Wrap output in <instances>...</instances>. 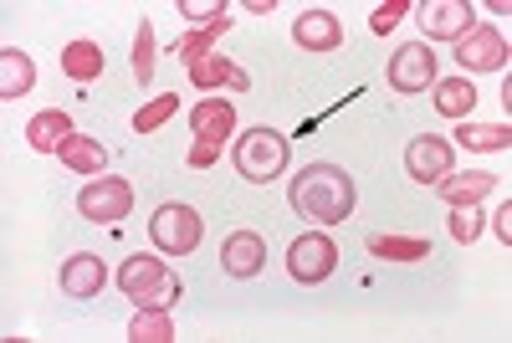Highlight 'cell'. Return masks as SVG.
<instances>
[{"label":"cell","instance_id":"cell-1","mask_svg":"<svg viewBox=\"0 0 512 343\" xmlns=\"http://www.w3.org/2000/svg\"><path fill=\"white\" fill-rule=\"evenodd\" d=\"M354 200H359L354 175L338 169V164H328V159L303 164L292 175V185H287V205L297 210V216H308L313 226H344L354 216Z\"/></svg>","mask_w":512,"mask_h":343},{"label":"cell","instance_id":"cell-2","mask_svg":"<svg viewBox=\"0 0 512 343\" xmlns=\"http://www.w3.org/2000/svg\"><path fill=\"white\" fill-rule=\"evenodd\" d=\"M118 292L128 297L134 308H175L180 303V277L169 272L159 256H123L118 267Z\"/></svg>","mask_w":512,"mask_h":343},{"label":"cell","instance_id":"cell-3","mask_svg":"<svg viewBox=\"0 0 512 343\" xmlns=\"http://www.w3.org/2000/svg\"><path fill=\"white\" fill-rule=\"evenodd\" d=\"M287 134L277 128H251V134L236 139L231 159H236V175L251 180V185H272L277 175H287Z\"/></svg>","mask_w":512,"mask_h":343},{"label":"cell","instance_id":"cell-4","mask_svg":"<svg viewBox=\"0 0 512 343\" xmlns=\"http://www.w3.org/2000/svg\"><path fill=\"white\" fill-rule=\"evenodd\" d=\"M205 236V221H200V210L185 205V200H169L159 205L154 216H149V241L164 251V256H190Z\"/></svg>","mask_w":512,"mask_h":343},{"label":"cell","instance_id":"cell-5","mask_svg":"<svg viewBox=\"0 0 512 343\" xmlns=\"http://www.w3.org/2000/svg\"><path fill=\"white\" fill-rule=\"evenodd\" d=\"M287 272H292V282H303V287L328 282V277L338 272V246H333V236H328V231L297 236V241L287 246Z\"/></svg>","mask_w":512,"mask_h":343},{"label":"cell","instance_id":"cell-6","mask_svg":"<svg viewBox=\"0 0 512 343\" xmlns=\"http://www.w3.org/2000/svg\"><path fill=\"white\" fill-rule=\"evenodd\" d=\"M128 210H134V185H128L123 175H98L77 195V216H88L98 226H118Z\"/></svg>","mask_w":512,"mask_h":343},{"label":"cell","instance_id":"cell-7","mask_svg":"<svg viewBox=\"0 0 512 343\" xmlns=\"http://www.w3.org/2000/svg\"><path fill=\"white\" fill-rule=\"evenodd\" d=\"M384 77H390V88L400 98H415L425 88H436V52L425 47V41H405V47L390 57V67H384Z\"/></svg>","mask_w":512,"mask_h":343},{"label":"cell","instance_id":"cell-8","mask_svg":"<svg viewBox=\"0 0 512 343\" xmlns=\"http://www.w3.org/2000/svg\"><path fill=\"white\" fill-rule=\"evenodd\" d=\"M451 169H456L451 139H441V134H415V139L405 144V175H410L415 185H441Z\"/></svg>","mask_w":512,"mask_h":343},{"label":"cell","instance_id":"cell-9","mask_svg":"<svg viewBox=\"0 0 512 343\" xmlns=\"http://www.w3.org/2000/svg\"><path fill=\"white\" fill-rule=\"evenodd\" d=\"M415 21L425 41H461L477 26V11L466 0H425V6H415Z\"/></svg>","mask_w":512,"mask_h":343},{"label":"cell","instance_id":"cell-10","mask_svg":"<svg viewBox=\"0 0 512 343\" xmlns=\"http://www.w3.org/2000/svg\"><path fill=\"white\" fill-rule=\"evenodd\" d=\"M507 36L497 26H472L461 41H456V62L466 72H507Z\"/></svg>","mask_w":512,"mask_h":343},{"label":"cell","instance_id":"cell-11","mask_svg":"<svg viewBox=\"0 0 512 343\" xmlns=\"http://www.w3.org/2000/svg\"><path fill=\"white\" fill-rule=\"evenodd\" d=\"M221 267H226V277H236V282L262 277V267H267V241L256 236V231H231V236L221 241Z\"/></svg>","mask_w":512,"mask_h":343},{"label":"cell","instance_id":"cell-12","mask_svg":"<svg viewBox=\"0 0 512 343\" xmlns=\"http://www.w3.org/2000/svg\"><path fill=\"white\" fill-rule=\"evenodd\" d=\"M103 282H108V267H103V256H93V251H72L67 262H62V292L77 297V303L98 297Z\"/></svg>","mask_w":512,"mask_h":343},{"label":"cell","instance_id":"cell-13","mask_svg":"<svg viewBox=\"0 0 512 343\" xmlns=\"http://www.w3.org/2000/svg\"><path fill=\"white\" fill-rule=\"evenodd\" d=\"M190 128H195V144L221 149L231 139V128H236V108L226 98H205V103L190 108Z\"/></svg>","mask_w":512,"mask_h":343},{"label":"cell","instance_id":"cell-14","mask_svg":"<svg viewBox=\"0 0 512 343\" xmlns=\"http://www.w3.org/2000/svg\"><path fill=\"white\" fill-rule=\"evenodd\" d=\"M292 41L303 52H338L344 47V26H338L333 11H303L292 21Z\"/></svg>","mask_w":512,"mask_h":343},{"label":"cell","instance_id":"cell-15","mask_svg":"<svg viewBox=\"0 0 512 343\" xmlns=\"http://www.w3.org/2000/svg\"><path fill=\"white\" fill-rule=\"evenodd\" d=\"M190 82L200 93H216V88H231V93H246L251 88V77L231 62V57H221V52H210V57H200V62H190Z\"/></svg>","mask_w":512,"mask_h":343},{"label":"cell","instance_id":"cell-16","mask_svg":"<svg viewBox=\"0 0 512 343\" xmlns=\"http://www.w3.org/2000/svg\"><path fill=\"white\" fill-rule=\"evenodd\" d=\"M436 190H441L446 205H477V200H487L497 190V175H487V169H461V175H456V169H451Z\"/></svg>","mask_w":512,"mask_h":343},{"label":"cell","instance_id":"cell-17","mask_svg":"<svg viewBox=\"0 0 512 343\" xmlns=\"http://www.w3.org/2000/svg\"><path fill=\"white\" fill-rule=\"evenodd\" d=\"M72 139V118L62 113V108H52V113H36L31 123H26V144L36 149V154H62V144Z\"/></svg>","mask_w":512,"mask_h":343},{"label":"cell","instance_id":"cell-18","mask_svg":"<svg viewBox=\"0 0 512 343\" xmlns=\"http://www.w3.org/2000/svg\"><path fill=\"white\" fill-rule=\"evenodd\" d=\"M36 88V62L21 52V47H6L0 52V98H26Z\"/></svg>","mask_w":512,"mask_h":343},{"label":"cell","instance_id":"cell-19","mask_svg":"<svg viewBox=\"0 0 512 343\" xmlns=\"http://www.w3.org/2000/svg\"><path fill=\"white\" fill-rule=\"evenodd\" d=\"M436 113L441 118H456V123H466V113L477 108V88L466 77H436Z\"/></svg>","mask_w":512,"mask_h":343},{"label":"cell","instance_id":"cell-20","mask_svg":"<svg viewBox=\"0 0 512 343\" xmlns=\"http://www.w3.org/2000/svg\"><path fill=\"white\" fill-rule=\"evenodd\" d=\"M62 72H67L72 82H98V77H103V47H98V41H88V36L67 41V52H62Z\"/></svg>","mask_w":512,"mask_h":343},{"label":"cell","instance_id":"cell-21","mask_svg":"<svg viewBox=\"0 0 512 343\" xmlns=\"http://www.w3.org/2000/svg\"><path fill=\"white\" fill-rule=\"evenodd\" d=\"M62 164L72 169V175H103L108 169V149L98 144V139H88V134H72L67 144H62Z\"/></svg>","mask_w":512,"mask_h":343},{"label":"cell","instance_id":"cell-22","mask_svg":"<svg viewBox=\"0 0 512 343\" xmlns=\"http://www.w3.org/2000/svg\"><path fill=\"white\" fill-rule=\"evenodd\" d=\"M369 251L379 256V262H425L431 256V241L425 236H369Z\"/></svg>","mask_w":512,"mask_h":343},{"label":"cell","instance_id":"cell-23","mask_svg":"<svg viewBox=\"0 0 512 343\" xmlns=\"http://www.w3.org/2000/svg\"><path fill=\"white\" fill-rule=\"evenodd\" d=\"M456 144L461 149H477V154H497L512 144V128L507 123H461L456 128Z\"/></svg>","mask_w":512,"mask_h":343},{"label":"cell","instance_id":"cell-24","mask_svg":"<svg viewBox=\"0 0 512 343\" xmlns=\"http://www.w3.org/2000/svg\"><path fill=\"white\" fill-rule=\"evenodd\" d=\"M128 338L134 343H169L175 338V313L169 308H139L134 323H128Z\"/></svg>","mask_w":512,"mask_h":343},{"label":"cell","instance_id":"cell-25","mask_svg":"<svg viewBox=\"0 0 512 343\" xmlns=\"http://www.w3.org/2000/svg\"><path fill=\"white\" fill-rule=\"evenodd\" d=\"M226 31H231V16H221V21H210V26L190 31V36L180 41V52H175V57H185V67H190V62H200V57H210V47H216V36H226Z\"/></svg>","mask_w":512,"mask_h":343},{"label":"cell","instance_id":"cell-26","mask_svg":"<svg viewBox=\"0 0 512 343\" xmlns=\"http://www.w3.org/2000/svg\"><path fill=\"white\" fill-rule=\"evenodd\" d=\"M175 108H180V98L175 93H159V98H149L139 113H134V134H159V128L175 118Z\"/></svg>","mask_w":512,"mask_h":343},{"label":"cell","instance_id":"cell-27","mask_svg":"<svg viewBox=\"0 0 512 343\" xmlns=\"http://www.w3.org/2000/svg\"><path fill=\"white\" fill-rule=\"evenodd\" d=\"M134 82L139 88L154 82V21H139V36H134Z\"/></svg>","mask_w":512,"mask_h":343},{"label":"cell","instance_id":"cell-28","mask_svg":"<svg viewBox=\"0 0 512 343\" xmlns=\"http://www.w3.org/2000/svg\"><path fill=\"white\" fill-rule=\"evenodd\" d=\"M410 11H415L410 0H379V6L369 11V31H374V36H384V31H395V26H400V21H405Z\"/></svg>","mask_w":512,"mask_h":343},{"label":"cell","instance_id":"cell-29","mask_svg":"<svg viewBox=\"0 0 512 343\" xmlns=\"http://www.w3.org/2000/svg\"><path fill=\"white\" fill-rule=\"evenodd\" d=\"M451 210H456V216L446 221V231H451L461 246L477 241V236H482V210H477V205H451Z\"/></svg>","mask_w":512,"mask_h":343},{"label":"cell","instance_id":"cell-30","mask_svg":"<svg viewBox=\"0 0 512 343\" xmlns=\"http://www.w3.org/2000/svg\"><path fill=\"white\" fill-rule=\"evenodd\" d=\"M175 11H180L185 21H200V26H210V21H221V16H226L221 0H180Z\"/></svg>","mask_w":512,"mask_h":343},{"label":"cell","instance_id":"cell-31","mask_svg":"<svg viewBox=\"0 0 512 343\" xmlns=\"http://www.w3.org/2000/svg\"><path fill=\"white\" fill-rule=\"evenodd\" d=\"M216 159H221V149H205V144H195V149H190V169H210Z\"/></svg>","mask_w":512,"mask_h":343},{"label":"cell","instance_id":"cell-32","mask_svg":"<svg viewBox=\"0 0 512 343\" xmlns=\"http://www.w3.org/2000/svg\"><path fill=\"white\" fill-rule=\"evenodd\" d=\"M497 236H502V246H512V200H502V216H497Z\"/></svg>","mask_w":512,"mask_h":343}]
</instances>
